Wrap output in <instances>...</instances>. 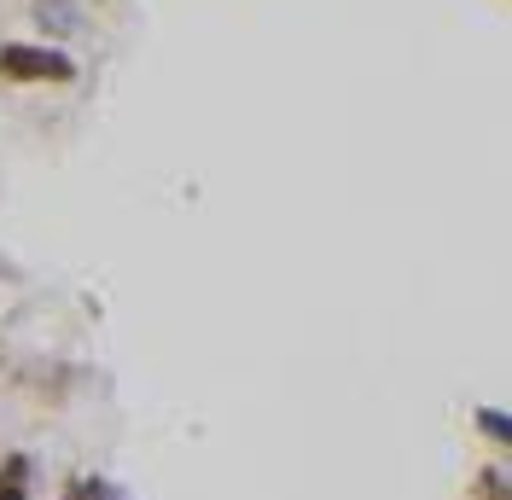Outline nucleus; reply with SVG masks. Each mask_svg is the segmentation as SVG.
Returning a JSON list of instances; mask_svg holds the SVG:
<instances>
[{
	"mask_svg": "<svg viewBox=\"0 0 512 500\" xmlns=\"http://www.w3.org/2000/svg\"><path fill=\"white\" fill-rule=\"evenodd\" d=\"M0 500H24V489H18V477H12V471L0 477Z\"/></svg>",
	"mask_w": 512,
	"mask_h": 500,
	"instance_id": "obj_3",
	"label": "nucleus"
},
{
	"mask_svg": "<svg viewBox=\"0 0 512 500\" xmlns=\"http://www.w3.org/2000/svg\"><path fill=\"white\" fill-rule=\"evenodd\" d=\"M0 70H6V76H41V82H70V76H76L70 59L47 53V47H6V53H0Z\"/></svg>",
	"mask_w": 512,
	"mask_h": 500,
	"instance_id": "obj_1",
	"label": "nucleus"
},
{
	"mask_svg": "<svg viewBox=\"0 0 512 500\" xmlns=\"http://www.w3.org/2000/svg\"><path fill=\"white\" fill-rule=\"evenodd\" d=\"M478 425H483V431H489V437L512 442V419H507V413H489V407H483V413H478Z\"/></svg>",
	"mask_w": 512,
	"mask_h": 500,
	"instance_id": "obj_2",
	"label": "nucleus"
}]
</instances>
